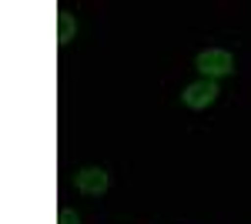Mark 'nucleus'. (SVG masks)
<instances>
[{"label":"nucleus","mask_w":251,"mask_h":224,"mask_svg":"<svg viewBox=\"0 0 251 224\" xmlns=\"http://www.w3.org/2000/svg\"><path fill=\"white\" fill-rule=\"evenodd\" d=\"M194 67L204 74V80H214V77H225L234 71V57L225 47H208V50H201L194 57Z\"/></svg>","instance_id":"f257e3e1"},{"label":"nucleus","mask_w":251,"mask_h":224,"mask_svg":"<svg viewBox=\"0 0 251 224\" xmlns=\"http://www.w3.org/2000/svg\"><path fill=\"white\" fill-rule=\"evenodd\" d=\"M74 187H77L80 194H87V198H100L111 187V174L104 168H84L74 174Z\"/></svg>","instance_id":"f03ea898"},{"label":"nucleus","mask_w":251,"mask_h":224,"mask_svg":"<svg viewBox=\"0 0 251 224\" xmlns=\"http://www.w3.org/2000/svg\"><path fill=\"white\" fill-rule=\"evenodd\" d=\"M218 84L214 80H194L184 87L181 94V100H184V107H191V111H204V107H211L214 100H218Z\"/></svg>","instance_id":"7ed1b4c3"},{"label":"nucleus","mask_w":251,"mask_h":224,"mask_svg":"<svg viewBox=\"0 0 251 224\" xmlns=\"http://www.w3.org/2000/svg\"><path fill=\"white\" fill-rule=\"evenodd\" d=\"M74 34H77V20L71 17V14H60V17H57V44H60V47L71 44Z\"/></svg>","instance_id":"20e7f679"},{"label":"nucleus","mask_w":251,"mask_h":224,"mask_svg":"<svg viewBox=\"0 0 251 224\" xmlns=\"http://www.w3.org/2000/svg\"><path fill=\"white\" fill-rule=\"evenodd\" d=\"M57 224H80V218L71 211V207H60L57 211Z\"/></svg>","instance_id":"39448f33"}]
</instances>
